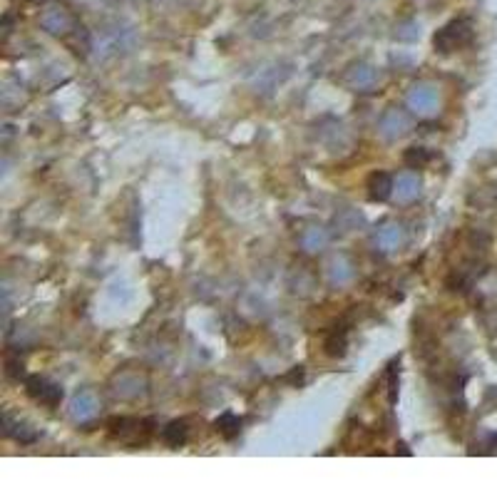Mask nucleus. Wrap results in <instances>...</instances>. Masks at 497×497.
Wrapping results in <instances>:
<instances>
[{
	"label": "nucleus",
	"instance_id": "obj_19",
	"mask_svg": "<svg viewBox=\"0 0 497 497\" xmlns=\"http://www.w3.org/2000/svg\"><path fill=\"white\" fill-rule=\"evenodd\" d=\"M428 159H430V154L425 152V149L421 147H410L408 152H405V164H410V167H423V164H428Z\"/></svg>",
	"mask_w": 497,
	"mask_h": 497
},
{
	"label": "nucleus",
	"instance_id": "obj_9",
	"mask_svg": "<svg viewBox=\"0 0 497 497\" xmlns=\"http://www.w3.org/2000/svg\"><path fill=\"white\" fill-rule=\"evenodd\" d=\"M395 197H398V202L408 204L413 202V199H418V194H421V177L413 175V172H405V175H400L398 179H395Z\"/></svg>",
	"mask_w": 497,
	"mask_h": 497
},
{
	"label": "nucleus",
	"instance_id": "obj_6",
	"mask_svg": "<svg viewBox=\"0 0 497 497\" xmlns=\"http://www.w3.org/2000/svg\"><path fill=\"white\" fill-rule=\"evenodd\" d=\"M40 22H43V27L50 35H57V38H65L72 27H75L72 18L67 15V11H62V8H48V11L43 13V18H40Z\"/></svg>",
	"mask_w": 497,
	"mask_h": 497
},
{
	"label": "nucleus",
	"instance_id": "obj_18",
	"mask_svg": "<svg viewBox=\"0 0 497 497\" xmlns=\"http://www.w3.org/2000/svg\"><path fill=\"white\" fill-rule=\"evenodd\" d=\"M214 425H217V430L222 433V435H224V437H234L236 433H239L241 421L234 416V413H224V416L219 418V421L214 423Z\"/></svg>",
	"mask_w": 497,
	"mask_h": 497
},
{
	"label": "nucleus",
	"instance_id": "obj_8",
	"mask_svg": "<svg viewBox=\"0 0 497 497\" xmlns=\"http://www.w3.org/2000/svg\"><path fill=\"white\" fill-rule=\"evenodd\" d=\"M393 191H395V182L388 172H373V175L368 177V197H371L373 202H386Z\"/></svg>",
	"mask_w": 497,
	"mask_h": 497
},
{
	"label": "nucleus",
	"instance_id": "obj_10",
	"mask_svg": "<svg viewBox=\"0 0 497 497\" xmlns=\"http://www.w3.org/2000/svg\"><path fill=\"white\" fill-rule=\"evenodd\" d=\"M378 75L371 65H353L348 72H346V82H348L353 90H371L376 85Z\"/></svg>",
	"mask_w": 497,
	"mask_h": 497
},
{
	"label": "nucleus",
	"instance_id": "obj_13",
	"mask_svg": "<svg viewBox=\"0 0 497 497\" xmlns=\"http://www.w3.org/2000/svg\"><path fill=\"white\" fill-rule=\"evenodd\" d=\"M376 241L383 252H395L400 244H403V229L398 224H386L378 229Z\"/></svg>",
	"mask_w": 497,
	"mask_h": 497
},
{
	"label": "nucleus",
	"instance_id": "obj_5",
	"mask_svg": "<svg viewBox=\"0 0 497 497\" xmlns=\"http://www.w3.org/2000/svg\"><path fill=\"white\" fill-rule=\"evenodd\" d=\"M378 130H381V135L386 137V139H398V137H403L405 132L410 130V117L405 115L403 109L390 107L388 112L381 117Z\"/></svg>",
	"mask_w": 497,
	"mask_h": 497
},
{
	"label": "nucleus",
	"instance_id": "obj_7",
	"mask_svg": "<svg viewBox=\"0 0 497 497\" xmlns=\"http://www.w3.org/2000/svg\"><path fill=\"white\" fill-rule=\"evenodd\" d=\"M97 416V398L90 390H82L72 398L70 403V418L75 423H90Z\"/></svg>",
	"mask_w": 497,
	"mask_h": 497
},
{
	"label": "nucleus",
	"instance_id": "obj_15",
	"mask_svg": "<svg viewBox=\"0 0 497 497\" xmlns=\"http://www.w3.org/2000/svg\"><path fill=\"white\" fill-rule=\"evenodd\" d=\"M186 433H189L186 423L184 421H175L162 430V440L170 445V448H179V445L186 443Z\"/></svg>",
	"mask_w": 497,
	"mask_h": 497
},
{
	"label": "nucleus",
	"instance_id": "obj_14",
	"mask_svg": "<svg viewBox=\"0 0 497 497\" xmlns=\"http://www.w3.org/2000/svg\"><path fill=\"white\" fill-rule=\"evenodd\" d=\"M125 38H132L130 30H120V27H112V30H104L102 33V50H97L100 55H112V53H122V48H125V43L122 40Z\"/></svg>",
	"mask_w": 497,
	"mask_h": 497
},
{
	"label": "nucleus",
	"instance_id": "obj_3",
	"mask_svg": "<svg viewBox=\"0 0 497 497\" xmlns=\"http://www.w3.org/2000/svg\"><path fill=\"white\" fill-rule=\"evenodd\" d=\"M25 390L33 400H38L40 405H48V408H57L62 400V388L57 383L48 381L43 376H30L25 381Z\"/></svg>",
	"mask_w": 497,
	"mask_h": 497
},
{
	"label": "nucleus",
	"instance_id": "obj_20",
	"mask_svg": "<svg viewBox=\"0 0 497 497\" xmlns=\"http://www.w3.org/2000/svg\"><path fill=\"white\" fill-rule=\"evenodd\" d=\"M395 388H398V361L390 363L388 368V393H390V403H395Z\"/></svg>",
	"mask_w": 497,
	"mask_h": 497
},
{
	"label": "nucleus",
	"instance_id": "obj_16",
	"mask_svg": "<svg viewBox=\"0 0 497 497\" xmlns=\"http://www.w3.org/2000/svg\"><path fill=\"white\" fill-rule=\"evenodd\" d=\"M346 336H348V331L346 328H336V331H331L326 339V343H323V348H326L328 355H334V358H339V355L346 353V346H348V341H346Z\"/></svg>",
	"mask_w": 497,
	"mask_h": 497
},
{
	"label": "nucleus",
	"instance_id": "obj_11",
	"mask_svg": "<svg viewBox=\"0 0 497 497\" xmlns=\"http://www.w3.org/2000/svg\"><path fill=\"white\" fill-rule=\"evenodd\" d=\"M3 428H6V435L18 440V443H33L35 437H38V433L27 425L25 421H15L11 413H6V418H3Z\"/></svg>",
	"mask_w": 497,
	"mask_h": 497
},
{
	"label": "nucleus",
	"instance_id": "obj_1",
	"mask_svg": "<svg viewBox=\"0 0 497 497\" xmlns=\"http://www.w3.org/2000/svg\"><path fill=\"white\" fill-rule=\"evenodd\" d=\"M472 38V27H470V20H453L443 27V30H437L435 38H433V45H435L437 53H455L460 50L463 45H468Z\"/></svg>",
	"mask_w": 497,
	"mask_h": 497
},
{
	"label": "nucleus",
	"instance_id": "obj_12",
	"mask_svg": "<svg viewBox=\"0 0 497 497\" xmlns=\"http://www.w3.org/2000/svg\"><path fill=\"white\" fill-rule=\"evenodd\" d=\"M328 279L334 286H346L353 279V266L346 257H336L334 261L328 264Z\"/></svg>",
	"mask_w": 497,
	"mask_h": 497
},
{
	"label": "nucleus",
	"instance_id": "obj_4",
	"mask_svg": "<svg viewBox=\"0 0 497 497\" xmlns=\"http://www.w3.org/2000/svg\"><path fill=\"white\" fill-rule=\"evenodd\" d=\"M152 421H139V418H115V421L109 423V430L117 440L122 443H130V433L135 435V445L137 443H147V435L152 428Z\"/></svg>",
	"mask_w": 497,
	"mask_h": 497
},
{
	"label": "nucleus",
	"instance_id": "obj_2",
	"mask_svg": "<svg viewBox=\"0 0 497 497\" xmlns=\"http://www.w3.org/2000/svg\"><path fill=\"white\" fill-rule=\"evenodd\" d=\"M405 102H408V107L416 112V115L421 117H428L433 115L437 109V102H440V97H437V90L433 88L430 82H418V85H413V88L408 90V97H405Z\"/></svg>",
	"mask_w": 497,
	"mask_h": 497
},
{
	"label": "nucleus",
	"instance_id": "obj_17",
	"mask_svg": "<svg viewBox=\"0 0 497 497\" xmlns=\"http://www.w3.org/2000/svg\"><path fill=\"white\" fill-rule=\"evenodd\" d=\"M301 244H304L306 252H321V249H326L328 244L326 229H308L306 234H304V239H301Z\"/></svg>",
	"mask_w": 497,
	"mask_h": 497
}]
</instances>
